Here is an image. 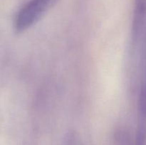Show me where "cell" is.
<instances>
[{"label":"cell","mask_w":146,"mask_h":145,"mask_svg":"<svg viewBox=\"0 0 146 145\" xmlns=\"http://www.w3.org/2000/svg\"><path fill=\"white\" fill-rule=\"evenodd\" d=\"M58 0H29L19 9L14 20V28L24 32L36 24Z\"/></svg>","instance_id":"obj_1"},{"label":"cell","mask_w":146,"mask_h":145,"mask_svg":"<svg viewBox=\"0 0 146 145\" xmlns=\"http://www.w3.org/2000/svg\"><path fill=\"white\" fill-rule=\"evenodd\" d=\"M135 145H146V119L139 118Z\"/></svg>","instance_id":"obj_2"}]
</instances>
